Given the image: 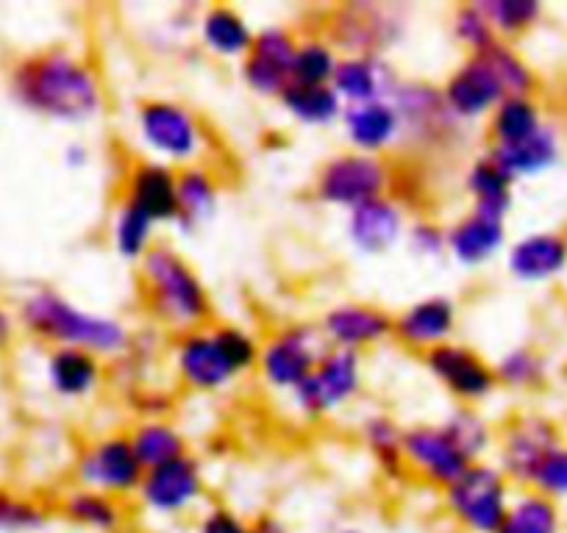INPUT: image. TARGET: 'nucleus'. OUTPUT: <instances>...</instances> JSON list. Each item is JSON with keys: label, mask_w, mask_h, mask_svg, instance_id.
<instances>
[{"label": "nucleus", "mask_w": 567, "mask_h": 533, "mask_svg": "<svg viewBox=\"0 0 567 533\" xmlns=\"http://www.w3.org/2000/svg\"><path fill=\"white\" fill-rule=\"evenodd\" d=\"M7 92L31 117L56 125L95 123L106 108V90L90 59L64 45L42 48L14 59L7 70Z\"/></svg>", "instance_id": "obj_1"}, {"label": "nucleus", "mask_w": 567, "mask_h": 533, "mask_svg": "<svg viewBox=\"0 0 567 533\" xmlns=\"http://www.w3.org/2000/svg\"><path fill=\"white\" fill-rule=\"evenodd\" d=\"M18 328L48 347H79L97 358H123L134 342L128 323L114 314L95 312L56 286H34L20 297Z\"/></svg>", "instance_id": "obj_2"}, {"label": "nucleus", "mask_w": 567, "mask_h": 533, "mask_svg": "<svg viewBox=\"0 0 567 533\" xmlns=\"http://www.w3.org/2000/svg\"><path fill=\"white\" fill-rule=\"evenodd\" d=\"M136 266L142 301L156 325L176 336L206 328L212 320L209 286L176 244L156 242Z\"/></svg>", "instance_id": "obj_3"}, {"label": "nucleus", "mask_w": 567, "mask_h": 533, "mask_svg": "<svg viewBox=\"0 0 567 533\" xmlns=\"http://www.w3.org/2000/svg\"><path fill=\"white\" fill-rule=\"evenodd\" d=\"M134 134L148 159L182 167L204 165L209 134L198 114L173 97H148L134 112Z\"/></svg>", "instance_id": "obj_4"}, {"label": "nucleus", "mask_w": 567, "mask_h": 533, "mask_svg": "<svg viewBox=\"0 0 567 533\" xmlns=\"http://www.w3.org/2000/svg\"><path fill=\"white\" fill-rule=\"evenodd\" d=\"M395 170L386 156H368L359 150H337L315 173L312 192L329 209L353 211L375 198L390 195Z\"/></svg>", "instance_id": "obj_5"}, {"label": "nucleus", "mask_w": 567, "mask_h": 533, "mask_svg": "<svg viewBox=\"0 0 567 533\" xmlns=\"http://www.w3.org/2000/svg\"><path fill=\"white\" fill-rule=\"evenodd\" d=\"M409 34V9L379 0H357L342 3L329 12L326 36L334 42L342 56L351 53H373L386 56L401 45Z\"/></svg>", "instance_id": "obj_6"}, {"label": "nucleus", "mask_w": 567, "mask_h": 533, "mask_svg": "<svg viewBox=\"0 0 567 533\" xmlns=\"http://www.w3.org/2000/svg\"><path fill=\"white\" fill-rule=\"evenodd\" d=\"M515 483L495 461H473L449 489L443 505L451 520L467 533H495L512 503Z\"/></svg>", "instance_id": "obj_7"}, {"label": "nucleus", "mask_w": 567, "mask_h": 533, "mask_svg": "<svg viewBox=\"0 0 567 533\" xmlns=\"http://www.w3.org/2000/svg\"><path fill=\"white\" fill-rule=\"evenodd\" d=\"M364 384L362 353L326 347L318 367L290 395L296 415L307 422H323L359 397Z\"/></svg>", "instance_id": "obj_8"}, {"label": "nucleus", "mask_w": 567, "mask_h": 533, "mask_svg": "<svg viewBox=\"0 0 567 533\" xmlns=\"http://www.w3.org/2000/svg\"><path fill=\"white\" fill-rule=\"evenodd\" d=\"M326 353V342L320 336L318 323H287L265 336L259 351L261 384L278 395H292L303 380L318 367L320 356Z\"/></svg>", "instance_id": "obj_9"}, {"label": "nucleus", "mask_w": 567, "mask_h": 533, "mask_svg": "<svg viewBox=\"0 0 567 533\" xmlns=\"http://www.w3.org/2000/svg\"><path fill=\"white\" fill-rule=\"evenodd\" d=\"M403 125V145L420 154H445L460 139L462 125L449 112L443 92L429 81H401L392 95Z\"/></svg>", "instance_id": "obj_10"}, {"label": "nucleus", "mask_w": 567, "mask_h": 533, "mask_svg": "<svg viewBox=\"0 0 567 533\" xmlns=\"http://www.w3.org/2000/svg\"><path fill=\"white\" fill-rule=\"evenodd\" d=\"M134 500L145 514L162 522H176L189 514H198L206 503L204 464L187 453L182 459L154 467V470H145Z\"/></svg>", "instance_id": "obj_11"}, {"label": "nucleus", "mask_w": 567, "mask_h": 533, "mask_svg": "<svg viewBox=\"0 0 567 533\" xmlns=\"http://www.w3.org/2000/svg\"><path fill=\"white\" fill-rule=\"evenodd\" d=\"M145 467L136 459L128 433H103L79 450L73 461L75 487L95 489L117 500L136 498Z\"/></svg>", "instance_id": "obj_12"}, {"label": "nucleus", "mask_w": 567, "mask_h": 533, "mask_svg": "<svg viewBox=\"0 0 567 533\" xmlns=\"http://www.w3.org/2000/svg\"><path fill=\"white\" fill-rule=\"evenodd\" d=\"M561 442L565 439H561L559 426L550 417L537 415V411H523V415L512 417L498 431L495 464L504 470V475L512 483L528 489L545 456L559 448Z\"/></svg>", "instance_id": "obj_13"}, {"label": "nucleus", "mask_w": 567, "mask_h": 533, "mask_svg": "<svg viewBox=\"0 0 567 533\" xmlns=\"http://www.w3.org/2000/svg\"><path fill=\"white\" fill-rule=\"evenodd\" d=\"M423 367L454 397L456 404L482 406L498 389L493 362H487L482 353L473 351L465 342L451 339L434 351L423 353Z\"/></svg>", "instance_id": "obj_14"}, {"label": "nucleus", "mask_w": 567, "mask_h": 533, "mask_svg": "<svg viewBox=\"0 0 567 533\" xmlns=\"http://www.w3.org/2000/svg\"><path fill=\"white\" fill-rule=\"evenodd\" d=\"M298 34L284 23H267L256 29V40L248 56L239 62V79L245 90L256 97L278 101L281 92L292 84V56H296Z\"/></svg>", "instance_id": "obj_15"}, {"label": "nucleus", "mask_w": 567, "mask_h": 533, "mask_svg": "<svg viewBox=\"0 0 567 533\" xmlns=\"http://www.w3.org/2000/svg\"><path fill=\"white\" fill-rule=\"evenodd\" d=\"M171 364L178 384L200 395H217L237 384V369L228 362L215 328L178 334L171 347Z\"/></svg>", "instance_id": "obj_16"}, {"label": "nucleus", "mask_w": 567, "mask_h": 533, "mask_svg": "<svg viewBox=\"0 0 567 533\" xmlns=\"http://www.w3.org/2000/svg\"><path fill=\"white\" fill-rule=\"evenodd\" d=\"M403 461H406V472L440 492L449 489L473 464L440 422H414L403 431Z\"/></svg>", "instance_id": "obj_17"}, {"label": "nucleus", "mask_w": 567, "mask_h": 533, "mask_svg": "<svg viewBox=\"0 0 567 533\" xmlns=\"http://www.w3.org/2000/svg\"><path fill=\"white\" fill-rule=\"evenodd\" d=\"M318 331L326 347L364 353L392 339V314L375 303L340 301L320 314Z\"/></svg>", "instance_id": "obj_18"}, {"label": "nucleus", "mask_w": 567, "mask_h": 533, "mask_svg": "<svg viewBox=\"0 0 567 533\" xmlns=\"http://www.w3.org/2000/svg\"><path fill=\"white\" fill-rule=\"evenodd\" d=\"M460 306L449 295H423L392 314V339L414 353H429L454 339Z\"/></svg>", "instance_id": "obj_19"}, {"label": "nucleus", "mask_w": 567, "mask_h": 533, "mask_svg": "<svg viewBox=\"0 0 567 533\" xmlns=\"http://www.w3.org/2000/svg\"><path fill=\"white\" fill-rule=\"evenodd\" d=\"M443 101L460 125H473L487 119L504 101V90L495 81L493 70L482 56H465L440 84Z\"/></svg>", "instance_id": "obj_20"}, {"label": "nucleus", "mask_w": 567, "mask_h": 533, "mask_svg": "<svg viewBox=\"0 0 567 533\" xmlns=\"http://www.w3.org/2000/svg\"><path fill=\"white\" fill-rule=\"evenodd\" d=\"M409 217L401 200L392 195L375 198L370 203L346 215V242L351 244L353 253L359 255H386L401 248L406 237Z\"/></svg>", "instance_id": "obj_21"}, {"label": "nucleus", "mask_w": 567, "mask_h": 533, "mask_svg": "<svg viewBox=\"0 0 567 533\" xmlns=\"http://www.w3.org/2000/svg\"><path fill=\"white\" fill-rule=\"evenodd\" d=\"M120 200L145 211L159 228L173 226L178 215V170L148 156L131 161Z\"/></svg>", "instance_id": "obj_22"}, {"label": "nucleus", "mask_w": 567, "mask_h": 533, "mask_svg": "<svg viewBox=\"0 0 567 533\" xmlns=\"http://www.w3.org/2000/svg\"><path fill=\"white\" fill-rule=\"evenodd\" d=\"M445 231H449V255L462 270H482L509 244L504 217L478 209L460 215L451 226H445Z\"/></svg>", "instance_id": "obj_23"}, {"label": "nucleus", "mask_w": 567, "mask_h": 533, "mask_svg": "<svg viewBox=\"0 0 567 533\" xmlns=\"http://www.w3.org/2000/svg\"><path fill=\"white\" fill-rule=\"evenodd\" d=\"M506 273L520 284H548L567 273V237L561 231H528L506 244Z\"/></svg>", "instance_id": "obj_24"}, {"label": "nucleus", "mask_w": 567, "mask_h": 533, "mask_svg": "<svg viewBox=\"0 0 567 533\" xmlns=\"http://www.w3.org/2000/svg\"><path fill=\"white\" fill-rule=\"evenodd\" d=\"M348 148L368 156H384L403 145V125L392 101H373L346 106L340 119Z\"/></svg>", "instance_id": "obj_25"}, {"label": "nucleus", "mask_w": 567, "mask_h": 533, "mask_svg": "<svg viewBox=\"0 0 567 533\" xmlns=\"http://www.w3.org/2000/svg\"><path fill=\"white\" fill-rule=\"evenodd\" d=\"M401 81L403 79L395 73L386 56L351 53V56L340 59V67H337L331 86H334V92L346 106H357V103L392 101Z\"/></svg>", "instance_id": "obj_26"}, {"label": "nucleus", "mask_w": 567, "mask_h": 533, "mask_svg": "<svg viewBox=\"0 0 567 533\" xmlns=\"http://www.w3.org/2000/svg\"><path fill=\"white\" fill-rule=\"evenodd\" d=\"M42 378L59 400H90L103 386V358L79 347H51L42 362Z\"/></svg>", "instance_id": "obj_27"}, {"label": "nucleus", "mask_w": 567, "mask_h": 533, "mask_svg": "<svg viewBox=\"0 0 567 533\" xmlns=\"http://www.w3.org/2000/svg\"><path fill=\"white\" fill-rule=\"evenodd\" d=\"M198 42L220 62H243L256 40V29L243 9L231 3H209L198 14Z\"/></svg>", "instance_id": "obj_28"}, {"label": "nucleus", "mask_w": 567, "mask_h": 533, "mask_svg": "<svg viewBox=\"0 0 567 533\" xmlns=\"http://www.w3.org/2000/svg\"><path fill=\"white\" fill-rule=\"evenodd\" d=\"M220 178L206 165H189L178 170V215L173 226L182 233L204 231L220 215Z\"/></svg>", "instance_id": "obj_29"}, {"label": "nucleus", "mask_w": 567, "mask_h": 533, "mask_svg": "<svg viewBox=\"0 0 567 533\" xmlns=\"http://www.w3.org/2000/svg\"><path fill=\"white\" fill-rule=\"evenodd\" d=\"M561 134L556 125L545 123L537 134L515 145H489L487 154L498 161L512 181H528L554 170L561 161Z\"/></svg>", "instance_id": "obj_30"}, {"label": "nucleus", "mask_w": 567, "mask_h": 533, "mask_svg": "<svg viewBox=\"0 0 567 533\" xmlns=\"http://www.w3.org/2000/svg\"><path fill=\"white\" fill-rule=\"evenodd\" d=\"M59 514L64 522L84 533H123L125 522H128L125 500L84 487H73L62 494Z\"/></svg>", "instance_id": "obj_31"}, {"label": "nucleus", "mask_w": 567, "mask_h": 533, "mask_svg": "<svg viewBox=\"0 0 567 533\" xmlns=\"http://www.w3.org/2000/svg\"><path fill=\"white\" fill-rule=\"evenodd\" d=\"M462 187L471 198V209L487 211V215L506 220L512 206H515V181L506 176L504 167L489 154H478L467 161L465 173H462Z\"/></svg>", "instance_id": "obj_32"}, {"label": "nucleus", "mask_w": 567, "mask_h": 533, "mask_svg": "<svg viewBox=\"0 0 567 533\" xmlns=\"http://www.w3.org/2000/svg\"><path fill=\"white\" fill-rule=\"evenodd\" d=\"M278 106L292 123L303 125V128H331L342 119L346 103L334 92V86H312V84H296L292 81L287 90L278 97Z\"/></svg>", "instance_id": "obj_33"}, {"label": "nucleus", "mask_w": 567, "mask_h": 533, "mask_svg": "<svg viewBox=\"0 0 567 533\" xmlns=\"http://www.w3.org/2000/svg\"><path fill=\"white\" fill-rule=\"evenodd\" d=\"M403 431L406 428L386 411H370L359 422V439L364 450L373 456L375 467L390 481L406 478V461H403Z\"/></svg>", "instance_id": "obj_34"}, {"label": "nucleus", "mask_w": 567, "mask_h": 533, "mask_svg": "<svg viewBox=\"0 0 567 533\" xmlns=\"http://www.w3.org/2000/svg\"><path fill=\"white\" fill-rule=\"evenodd\" d=\"M128 442L145 470H154V467L187 456V437L167 417H142L140 422L131 426Z\"/></svg>", "instance_id": "obj_35"}, {"label": "nucleus", "mask_w": 567, "mask_h": 533, "mask_svg": "<svg viewBox=\"0 0 567 533\" xmlns=\"http://www.w3.org/2000/svg\"><path fill=\"white\" fill-rule=\"evenodd\" d=\"M545 125L543 106L534 95H509L487 117L489 145H515Z\"/></svg>", "instance_id": "obj_36"}, {"label": "nucleus", "mask_w": 567, "mask_h": 533, "mask_svg": "<svg viewBox=\"0 0 567 533\" xmlns=\"http://www.w3.org/2000/svg\"><path fill=\"white\" fill-rule=\"evenodd\" d=\"M156 233H159V226L145 211L125 203V200L114 206L112 220H109V242L123 261L140 264L148 255V250L159 242Z\"/></svg>", "instance_id": "obj_37"}, {"label": "nucleus", "mask_w": 567, "mask_h": 533, "mask_svg": "<svg viewBox=\"0 0 567 533\" xmlns=\"http://www.w3.org/2000/svg\"><path fill=\"white\" fill-rule=\"evenodd\" d=\"M440 426L471 461H487V453H493L495 442H498V431L487 420V415L478 411V406L456 404L440 420Z\"/></svg>", "instance_id": "obj_38"}, {"label": "nucleus", "mask_w": 567, "mask_h": 533, "mask_svg": "<svg viewBox=\"0 0 567 533\" xmlns=\"http://www.w3.org/2000/svg\"><path fill=\"white\" fill-rule=\"evenodd\" d=\"M495 533H561L559 503L534 489H517Z\"/></svg>", "instance_id": "obj_39"}, {"label": "nucleus", "mask_w": 567, "mask_h": 533, "mask_svg": "<svg viewBox=\"0 0 567 533\" xmlns=\"http://www.w3.org/2000/svg\"><path fill=\"white\" fill-rule=\"evenodd\" d=\"M495 378L498 386L515 391H534L543 389L548 384L550 375V362L543 351H537L534 345H515L506 347L498 358L493 362Z\"/></svg>", "instance_id": "obj_40"}, {"label": "nucleus", "mask_w": 567, "mask_h": 533, "mask_svg": "<svg viewBox=\"0 0 567 533\" xmlns=\"http://www.w3.org/2000/svg\"><path fill=\"white\" fill-rule=\"evenodd\" d=\"M340 59L342 53L326 34L298 36L296 56H292V81L312 86L331 84L337 67H340Z\"/></svg>", "instance_id": "obj_41"}, {"label": "nucleus", "mask_w": 567, "mask_h": 533, "mask_svg": "<svg viewBox=\"0 0 567 533\" xmlns=\"http://www.w3.org/2000/svg\"><path fill=\"white\" fill-rule=\"evenodd\" d=\"M484 64L493 70L495 81L501 84L504 95H534L537 90V73L528 64V59L517 51L512 42H495L489 51L482 53Z\"/></svg>", "instance_id": "obj_42"}, {"label": "nucleus", "mask_w": 567, "mask_h": 533, "mask_svg": "<svg viewBox=\"0 0 567 533\" xmlns=\"http://www.w3.org/2000/svg\"><path fill=\"white\" fill-rule=\"evenodd\" d=\"M53 511L31 494L0 487V533H42Z\"/></svg>", "instance_id": "obj_43"}, {"label": "nucleus", "mask_w": 567, "mask_h": 533, "mask_svg": "<svg viewBox=\"0 0 567 533\" xmlns=\"http://www.w3.org/2000/svg\"><path fill=\"white\" fill-rule=\"evenodd\" d=\"M449 29H451V40H454L460 48H465L467 56H482V53L489 51L495 42H501L498 34H495L493 23H489L487 12H484L478 0L454 7V12H451V20H449Z\"/></svg>", "instance_id": "obj_44"}, {"label": "nucleus", "mask_w": 567, "mask_h": 533, "mask_svg": "<svg viewBox=\"0 0 567 533\" xmlns=\"http://www.w3.org/2000/svg\"><path fill=\"white\" fill-rule=\"evenodd\" d=\"M487 12L498 40L509 42L523 36L543 20V3L539 0H478Z\"/></svg>", "instance_id": "obj_45"}, {"label": "nucleus", "mask_w": 567, "mask_h": 533, "mask_svg": "<svg viewBox=\"0 0 567 533\" xmlns=\"http://www.w3.org/2000/svg\"><path fill=\"white\" fill-rule=\"evenodd\" d=\"M215 334L217 339H220L223 351H226L228 362H231L234 369H237L239 378L248 373H256L261 342L254 331L237 323H220L215 325Z\"/></svg>", "instance_id": "obj_46"}, {"label": "nucleus", "mask_w": 567, "mask_h": 533, "mask_svg": "<svg viewBox=\"0 0 567 533\" xmlns=\"http://www.w3.org/2000/svg\"><path fill=\"white\" fill-rule=\"evenodd\" d=\"M403 244H406V250L414 259L437 261L443 255H449V231L437 220L417 217V220H409Z\"/></svg>", "instance_id": "obj_47"}, {"label": "nucleus", "mask_w": 567, "mask_h": 533, "mask_svg": "<svg viewBox=\"0 0 567 533\" xmlns=\"http://www.w3.org/2000/svg\"><path fill=\"white\" fill-rule=\"evenodd\" d=\"M528 489L556 500V503H559V500H567V442H561L559 448H554L545 456V461L539 464V470L534 472L532 487Z\"/></svg>", "instance_id": "obj_48"}, {"label": "nucleus", "mask_w": 567, "mask_h": 533, "mask_svg": "<svg viewBox=\"0 0 567 533\" xmlns=\"http://www.w3.org/2000/svg\"><path fill=\"white\" fill-rule=\"evenodd\" d=\"M189 533H250V520L226 503H209L195 514Z\"/></svg>", "instance_id": "obj_49"}, {"label": "nucleus", "mask_w": 567, "mask_h": 533, "mask_svg": "<svg viewBox=\"0 0 567 533\" xmlns=\"http://www.w3.org/2000/svg\"><path fill=\"white\" fill-rule=\"evenodd\" d=\"M62 161L68 170H86V167L92 165V148L86 143H81V139H75V143H68L62 150Z\"/></svg>", "instance_id": "obj_50"}, {"label": "nucleus", "mask_w": 567, "mask_h": 533, "mask_svg": "<svg viewBox=\"0 0 567 533\" xmlns=\"http://www.w3.org/2000/svg\"><path fill=\"white\" fill-rule=\"evenodd\" d=\"M250 533H296L292 525L284 516L272 514V511H261L250 520Z\"/></svg>", "instance_id": "obj_51"}, {"label": "nucleus", "mask_w": 567, "mask_h": 533, "mask_svg": "<svg viewBox=\"0 0 567 533\" xmlns=\"http://www.w3.org/2000/svg\"><path fill=\"white\" fill-rule=\"evenodd\" d=\"M14 331H18V317H14L12 309L0 303V347L14 339Z\"/></svg>", "instance_id": "obj_52"}, {"label": "nucleus", "mask_w": 567, "mask_h": 533, "mask_svg": "<svg viewBox=\"0 0 567 533\" xmlns=\"http://www.w3.org/2000/svg\"><path fill=\"white\" fill-rule=\"evenodd\" d=\"M331 533H364V531H362V527L346 525V527H337V531H331Z\"/></svg>", "instance_id": "obj_53"}, {"label": "nucleus", "mask_w": 567, "mask_h": 533, "mask_svg": "<svg viewBox=\"0 0 567 533\" xmlns=\"http://www.w3.org/2000/svg\"><path fill=\"white\" fill-rule=\"evenodd\" d=\"M123 533H148V531H123Z\"/></svg>", "instance_id": "obj_54"}]
</instances>
